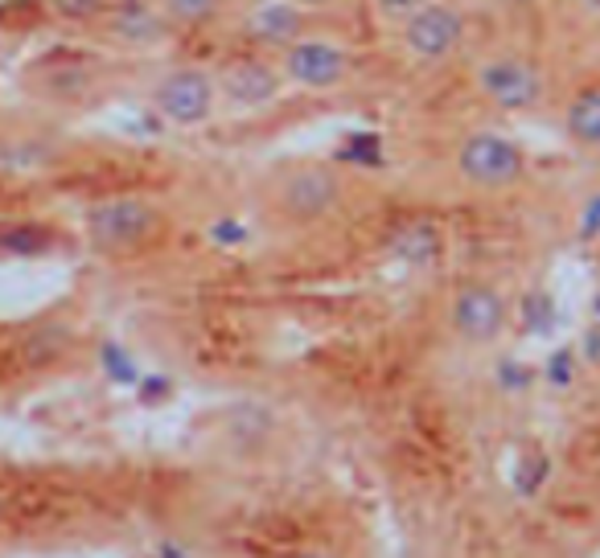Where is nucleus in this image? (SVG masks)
<instances>
[{"mask_svg": "<svg viewBox=\"0 0 600 558\" xmlns=\"http://www.w3.org/2000/svg\"><path fill=\"white\" fill-rule=\"evenodd\" d=\"M456 172L469 189L482 193H506L527 177V152L523 144L506 136V131H469L456 144Z\"/></svg>", "mask_w": 600, "mask_h": 558, "instance_id": "f257e3e1", "label": "nucleus"}, {"mask_svg": "<svg viewBox=\"0 0 600 558\" xmlns=\"http://www.w3.org/2000/svg\"><path fill=\"white\" fill-rule=\"evenodd\" d=\"M473 86L490 107H498L502 115H523L535 112L543 103V71L523 54H485L473 66Z\"/></svg>", "mask_w": 600, "mask_h": 558, "instance_id": "f03ea898", "label": "nucleus"}, {"mask_svg": "<svg viewBox=\"0 0 600 558\" xmlns=\"http://www.w3.org/2000/svg\"><path fill=\"white\" fill-rule=\"evenodd\" d=\"M272 201L276 210L296 227H308V222H322L337 201H341V177H337L329 165H317V160H296V165H284L276 172V186H272Z\"/></svg>", "mask_w": 600, "mask_h": 558, "instance_id": "7ed1b4c3", "label": "nucleus"}, {"mask_svg": "<svg viewBox=\"0 0 600 558\" xmlns=\"http://www.w3.org/2000/svg\"><path fill=\"white\" fill-rule=\"evenodd\" d=\"M276 66L284 74L288 86H301V91H334L350 78V45H341L337 38H325V33H301L293 45H284L276 54Z\"/></svg>", "mask_w": 600, "mask_h": 558, "instance_id": "20e7f679", "label": "nucleus"}, {"mask_svg": "<svg viewBox=\"0 0 600 558\" xmlns=\"http://www.w3.org/2000/svg\"><path fill=\"white\" fill-rule=\"evenodd\" d=\"M152 107L173 128H202L219 112V78L202 66H169L152 83Z\"/></svg>", "mask_w": 600, "mask_h": 558, "instance_id": "39448f33", "label": "nucleus"}, {"mask_svg": "<svg viewBox=\"0 0 600 558\" xmlns=\"http://www.w3.org/2000/svg\"><path fill=\"white\" fill-rule=\"evenodd\" d=\"M157 230H161V214L145 198H107L87 210L91 243L107 251V255H124V251L145 246Z\"/></svg>", "mask_w": 600, "mask_h": 558, "instance_id": "423d86ee", "label": "nucleus"}, {"mask_svg": "<svg viewBox=\"0 0 600 558\" xmlns=\"http://www.w3.org/2000/svg\"><path fill=\"white\" fill-rule=\"evenodd\" d=\"M399 42L415 62L424 66H436V62H449V57L461 50L465 42V13L449 4V0H424L415 13L399 25Z\"/></svg>", "mask_w": 600, "mask_h": 558, "instance_id": "0eeeda50", "label": "nucleus"}, {"mask_svg": "<svg viewBox=\"0 0 600 558\" xmlns=\"http://www.w3.org/2000/svg\"><path fill=\"white\" fill-rule=\"evenodd\" d=\"M506 296H502L494 284H485V280H469L453 292V301H449V329L456 333V341L473 345V349H485V345H494L506 329Z\"/></svg>", "mask_w": 600, "mask_h": 558, "instance_id": "6e6552de", "label": "nucleus"}, {"mask_svg": "<svg viewBox=\"0 0 600 558\" xmlns=\"http://www.w3.org/2000/svg\"><path fill=\"white\" fill-rule=\"evenodd\" d=\"M219 99H227L234 112H264L284 95V74L267 57H234L219 74Z\"/></svg>", "mask_w": 600, "mask_h": 558, "instance_id": "1a4fd4ad", "label": "nucleus"}, {"mask_svg": "<svg viewBox=\"0 0 600 558\" xmlns=\"http://www.w3.org/2000/svg\"><path fill=\"white\" fill-rule=\"evenodd\" d=\"M243 33L260 50L280 54L301 33H308V9H301L296 0H251L248 13H243Z\"/></svg>", "mask_w": 600, "mask_h": 558, "instance_id": "9d476101", "label": "nucleus"}, {"mask_svg": "<svg viewBox=\"0 0 600 558\" xmlns=\"http://www.w3.org/2000/svg\"><path fill=\"white\" fill-rule=\"evenodd\" d=\"M564 136L585 152L600 148V78L580 83L564 103Z\"/></svg>", "mask_w": 600, "mask_h": 558, "instance_id": "9b49d317", "label": "nucleus"}, {"mask_svg": "<svg viewBox=\"0 0 600 558\" xmlns=\"http://www.w3.org/2000/svg\"><path fill=\"white\" fill-rule=\"evenodd\" d=\"M227 0H161V13L169 25H206L219 21Z\"/></svg>", "mask_w": 600, "mask_h": 558, "instance_id": "f8f14e48", "label": "nucleus"}, {"mask_svg": "<svg viewBox=\"0 0 600 558\" xmlns=\"http://www.w3.org/2000/svg\"><path fill=\"white\" fill-rule=\"evenodd\" d=\"M116 29L128 38V42H161V33L169 29L161 9H128V13L119 17Z\"/></svg>", "mask_w": 600, "mask_h": 558, "instance_id": "ddd939ff", "label": "nucleus"}, {"mask_svg": "<svg viewBox=\"0 0 600 558\" xmlns=\"http://www.w3.org/2000/svg\"><path fill=\"white\" fill-rule=\"evenodd\" d=\"M42 246H45L42 230H30V227L0 230V251H13V255H33V251H42Z\"/></svg>", "mask_w": 600, "mask_h": 558, "instance_id": "4468645a", "label": "nucleus"}, {"mask_svg": "<svg viewBox=\"0 0 600 558\" xmlns=\"http://www.w3.org/2000/svg\"><path fill=\"white\" fill-rule=\"evenodd\" d=\"M420 4H424V0H370V9L379 17H387V21H396V25H403Z\"/></svg>", "mask_w": 600, "mask_h": 558, "instance_id": "2eb2a0df", "label": "nucleus"}, {"mask_svg": "<svg viewBox=\"0 0 600 558\" xmlns=\"http://www.w3.org/2000/svg\"><path fill=\"white\" fill-rule=\"evenodd\" d=\"M301 9H308V13H322V9H334L337 0H296Z\"/></svg>", "mask_w": 600, "mask_h": 558, "instance_id": "dca6fc26", "label": "nucleus"}, {"mask_svg": "<svg viewBox=\"0 0 600 558\" xmlns=\"http://www.w3.org/2000/svg\"><path fill=\"white\" fill-rule=\"evenodd\" d=\"M498 4H506V9H523V4H539V0H498Z\"/></svg>", "mask_w": 600, "mask_h": 558, "instance_id": "f3484780", "label": "nucleus"}, {"mask_svg": "<svg viewBox=\"0 0 600 558\" xmlns=\"http://www.w3.org/2000/svg\"><path fill=\"white\" fill-rule=\"evenodd\" d=\"M301 558H329V555H301Z\"/></svg>", "mask_w": 600, "mask_h": 558, "instance_id": "a211bd4d", "label": "nucleus"}]
</instances>
